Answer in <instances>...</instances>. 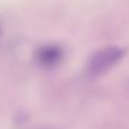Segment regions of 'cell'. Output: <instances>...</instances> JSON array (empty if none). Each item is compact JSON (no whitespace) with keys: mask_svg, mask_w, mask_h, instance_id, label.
I'll return each instance as SVG.
<instances>
[{"mask_svg":"<svg viewBox=\"0 0 129 129\" xmlns=\"http://www.w3.org/2000/svg\"><path fill=\"white\" fill-rule=\"evenodd\" d=\"M122 49L117 47H109L98 51L88 63V73L91 75H100L111 68L114 63H117L123 57Z\"/></svg>","mask_w":129,"mask_h":129,"instance_id":"obj_1","label":"cell"},{"mask_svg":"<svg viewBox=\"0 0 129 129\" xmlns=\"http://www.w3.org/2000/svg\"><path fill=\"white\" fill-rule=\"evenodd\" d=\"M61 57H62V51L57 45L42 47L36 53L38 61L43 66H53L60 61Z\"/></svg>","mask_w":129,"mask_h":129,"instance_id":"obj_2","label":"cell"}]
</instances>
